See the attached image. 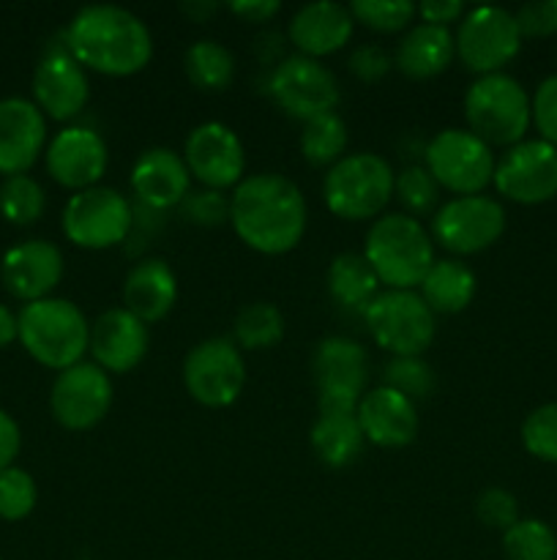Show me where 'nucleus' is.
Listing matches in <instances>:
<instances>
[{
    "label": "nucleus",
    "mask_w": 557,
    "mask_h": 560,
    "mask_svg": "<svg viewBox=\"0 0 557 560\" xmlns=\"http://www.w3.org/2000/svg\"><path fill=\"white\" fill-rule=\"evenodd\" d=\"M112 397V381L107 372L91 361H80L58 372L49 392V410L60 427L71 432H85L107 419Z\"/></svg>",
    "instance_id": "obj_15"
},
{
    "label": "nucleus",
    "mask_w": 557,
    "mask_h": 560,
    "mask_svg": "<svg viewBox=\"0 0 557 560\" xmlns=\"http://www.w3.org/2000/svg\"><path fill=\"white\" fill-rule=\"evenodd\" d=\"M396 173L380 153H349L322 178V200L344 222L380 219L393 200Z\"/></svg>",
    "instance_id": "obj_5"
},
{
    "label": "nucleus",
    "mask_w": 557,
    "mask_h": 560,
    "mask_svg": "<svg viewBox=\"0 0 557 560\" xmlns=\"http://www.w3.org/2000/svg\"><path fill=\"white\" fill-rule=\"evenodd\" d=\"M457 55L462 66L473 74H497L506 63L517 58L522 47L517 16L502 5H475L459 22Z\"/></svg>",
    "instance_id": "obj_10"
},
{
    "label": "nucleus",
    "mask_w": 557,
    "mask_h": 560,
    "mask_svg": "<svg viewBox=\"0 0 557 560\" xmlns=\"http://www.w3.org/2000/svg\"><path fill=\"white\" fill-rule=\"evenodd\" d=\"M183 69L200 91H224L235 80V58L216 38H200L183 55Z\"/></svg>",
    "instance_id": "obj_31"
},
{
    "label": "nucleus",
    "mask_w": 557,
    "mask_h": 560,
    "mask_svg": "<svg viewBox=\"0 0 557 560\" xmlns=\"http://www.w3.org/2000/svg\"><path fill=\"white\" fill-rule=\"evenodd\" d=\"M393 197L402 202L404 213L413 219L426 217V213L440 208V186L431 178L429 170L424 164H413L404 167L393 180Z\"/></svg>",
    "instance_id": "obj_36"
},
{
    "label": "nucleus",
    "mask_w": 557,
    "mask_h": 560,
    "mask_svg": "<svg viewBox=\"0 0 557 560\" xmlns=\"http://www.w3.org/2000/svg\"><path fill=\"white\" fill-rule=\"evenodd\" d=\"M183 11L191 20H205V14H213V11H216V3H183Z\"/></svg>",
    "instance_id": "obj_50"
},
{
    "label": "nucleus",
    "mask_w": 557,
    "mask_h": 560,
    "mask_svg": "<svg viewBox=\"0 0 557 560\" xmlns=\"http://www.w3.org/2000/svg\"><path fill=\"white\" fill-rule=\"evenodd\" d=\"M355 22L366 25L375 33H399L407 31L413 16L418 14V5L410 0H355L349 3Z\"/></svg>",
    "instance_id": "obj_38"
},
{
    "label": "nucleus",
    "mask_w": 557,
    "mask_h": 560,
    "mask_svg": "<svg viewBox=\"0 0 557 560\" xmlns=\"http://www.w3.org/2000/svg\"><path fill=\"white\" fill-rule=\"evenodd\" d=\"M131 191L137 202L151 211H169L191 191V173L183 156L169 148H147L131 167Z\"/></svg>",
    "instance_id": "obj_23"
},
{
    "label": "nucleus",
    "mask_w": 557,
    "mask_h": 560,
    "mask_svg": "<svg viewBox=\"0 0 557 560\" xmlns=\"http://www.w3.org/2000/svg\"><path fill=\"white\" fill-rule=\"evenodd\" d=\"M513 16H517V25L522 36H552V33H557L552 3H528Z\"/></svg>",
    "instance_id": "obj_45"
},
{
    "label": "nucleus",
    "mask_w": 557,
    "mask_h": 560,
    "mask_svg": "<svg viewBox=\"0 0 557 560\" xmlns=\"http://www.w3.org/2000/svg\"><path fill=\"white\" fill-rule=\"evenodd\" d=\"M20 342L33 359L49 370H69L80 364L91 345V323L69 299H42L25 304L16 315Z\"/></svg>",
    "instance_id": "obj_4"
},
{
    "label": "nucleus",
    "mask_w": 557,
    "mask_h": 560,
    "mask_svg": "<svg viewBox=\"0 0 557 560\" xmlns=\"http://www.w3.org/2000/svg\"><path fill=\"white\" fill-rule=\"evenodd\" d=\"M180 156L202 189H235L246 178L244 142L222 120H205L194 126L186 137Z\"/></svg>",
    "instance_id": "obj_16"
},
{
    "label": "nucleus",
    "mask_w": 557,
    "mask_h": 560,
    "mask_svg": "<svg viewBox=\"0 0 557 560\" xmlns=\"http://www.w3.org/2000/svg\"><path fill=\"white\" fill-rule=\"evenodd\" d=\"M47 208V195L42 184L31 175H9L0 184V217L11 224H33Z\"/></svg>",
    "instance_id": "obj_34"
},
{
    "label": "nucleus",
    "mask_w": 557,
    "mask_h": 560,
    "mask_svg": "<svg viewBox=\"0 0 557 560\" xmlns=\"http://www.w3.org/2000/svg\"><path fill=\"white\" fill-rule=\"evenodd\" d=\"M467 14L462 0H424L418 5V16L420 22H429V25H440L448 27L451 22H462V16Z\"/></svg>",
    "instance_id": "obj_46"
},
{
    "label": "nucleus",
    "mask_w": 557,
    "mask_h": 560,
    "mask_svg": "<svg viewBox=\"0 0 557 560\" xmlns=\"http://www.w3.org/2000/svg\"><path fill=\"white\" fill-rule=\"evenodd\" d=\"M457 55L451 27L415 22L407 27L393 52V66L410 80H431L451 66Z\"/></svg>",
    "instance_id": "obj_27"
},
{
    "label": "nucleus",
    "mask_w": 557,
    "mask_h": 560,
    "mask_svg": "<svg viewBox=\"0 0 557 560\" xmlns=\"http://www.w3.org/2000/svg\"><path fill=\"white\" fill-rule=\"evenodd\" d=\"M475 517L491 530H502L506 534L511 525L519 523V503L502 487H489L475 498Z\"/></svg>",
    "instance_id": "obj_41"
},
{
    "label": "nucleus",
    "mask_w": 557,
    "mask_h": 560,
    "mask_svg": "<svg viewBox=\"0 0 557 560\" xmlns=\"http://www.w3.org/2000/svg\"><path fill=\"white\" fill-rule=\"evenodd\" d=\"M180 211L189 219L191 224H200V228H218V224L229 222V197L224 191L213 189H197L189 191L183 202H180Z\"/></svg>",
    "instance_id": "obj_42"
},
{
    "label": "nucleus",
    "mask_w": 557,
    "mask_h": 560,
    "mask_svg": "<svg viewBox=\"0 0 557 560\" xmlns=\"http://www.w3.org/2000/svg\"><path fill=\"white\" fill-rule=\"evenodd\" d=\"M328 293L344 310H366L380 293V279L358 252H342L328 266Z\"/></svg>",
    "instance_id": "obj_30"
},
{
    "label": "nucleus",
    "mask_w": 557,
    "mask_h": 560,
    "mask_svg": "<svg viewBox=\"0 0 557 560\" xmlns=\"http://www.w3.org/2000/svg\"><path fill=\"white\" fill-rule=\"evenodd\" d=\"M382 386L393 388L402 397L426 399L435 392V370L424 361V355H393L386 364V375H382Z\"/></svg>",
    "instance_id": "obj_37"
},
{
    "label": "nucleus",
    "mask_w": 557,
    "mask_h": 560,
    "mask_svg": "<svg viewBox=\"0 0 557 560\" xmlns=\"http://www.w3.org/2000/svg\"><path fill=\"white\" fill-rule=\"evenodd\" d=\"M500 197L519 206H541L557 195V148L544 140H522L506 148L495 164Z\"/></svg>",
    "instance_id": "obj_17"
},
{
    "label": "nucleus",
    "mask_w": 557,
    "mask_h": 560,
    "mask_svg": "<svg viewBox=\"0 0 557 560\" xmlns=\"http://www.w3.org/2000/svg\"><path fill=\"white\" fill-rule=\"evenodd\" d=\"M366 331L393 355H424L435 342V312L415 290H382L364 310Z\"/></svg>",
    "instance_id": "obj_7"
},
{
    "label": "nucleus",
    "mask_w": 557,
    "mask_h": 560,
    "mask_svg": "<svg viewBox=\"0 0 557 560\" xmlns=\"http://www.w3.org/2000/svg\"><path fill=\"white\" fill-rule=\"evenodd\" d=\"M530 113H533L535 129L541 131V140L557 148V74L546 77L530 102Z\"/></svg>",
    "instance_id": "obj_43"
},
{
    "label": "nucleus",
    "mask_w": 557,
    "mask_h": 560,
    "mask_svg": "<svg viewBox=\"0 0 557 560\" xmlns=\"http://www.w3.org/2000/svg\"><path fill=\"white\" fill-rule=\"evenodd\" d=\"M344 148H347V124L336 113L320 115L304 124L300 153L311 167L331 170L339 159H344Z\"/></svg>",
    "instance_id": "obj_33"
},
{
    "label": "nucleus",
    "mask_w": 557,
    "mask_h": 560,
    "mask_svg": "<svg viewBox=\"0 0 557 560\" xmlns=\"http://www.w3.org/2000/svg\"><path fill=\"white\" fill-rule=\"evenodd\" d=\"M178 301V279L162 257L134 262L123 279V310L145 326L164 320Z\"/></svg>",
    "instance_id": "obj_26"
},
{
    "label": "nucleus",
    "mask_w": 557,
    "mask_h": 560,
    "mask_svg": "<svg viewBox=\"0 0 557 560\" xmlns=\"http://www.w3.org/2000/svg\"><path fill=\"white\" fill-rule=\"evenodd\" d=\"M3 284L14 299L33 304L49 299L63 279V255L52 241L31 238L11 246L3 255Z\"/></svg>",
    "instance_id": "obj_21"
},
{
    "label": "nucleus",
    "mask_w": 557,
    "mask_h": 560,
    "mask_svg": "<svg viewBox=\"0 0 557 560\" xmlns=\"http://www.w3.org/2000/svg\"><path fill=\"white\" fill-rule=\"evenodd\" d=\"M522 443L533 457L557 465V402L541 405L524 419Z\"/></svg>",
    "instance_id": "obj_40"
},
{
    "label": "nucleus",
    "mask_w": 557,
    "mask_h": 560,
    "mask_svg": "<svg viewBox=\"0 0 557 560\" xmlns=\"http://www.w3.org/2000/svg\"><path fill=\"white\" fill-rule=\"evenodd\" d=\"M506 560H557V536L541 520H519L502 534Z\"/></svg>",
    "instance_id": "obj_35"
},
{
    "label": "nucleus",
    "mask_w": 557,
    "mask_h": 560,
    "mask_svg": "<svg viewBox=\"0 0 557 560\" xmlns=\"http://www.w3.org/2000/svg\"><path fill=\"white\" fill-rule=\"evenodd\" d=\"M273 102L295 120H311L320 115L336 113L342 98L339 82L322 60L306 58V55H289L271 71L268 82Z\"/></svg>",
    "instance_id": "obj_13"
},
{
    "label": "nucleus",
    "mask_w": 557,
    "mask_h": 560,
    "mask_svg": "<svg viewBox=\"0 0 557 560\" xmlns=\"http://www.w3.org/2000/svg\"><path fill=\"white\" fill-rule=\"evenodd\" d=\"M306 197L282 173L246 175L229 195V224L249 249L287 255L306 233Z\"/></svg>",
    "instance_id": "obj_1"
},
{
    "label": "nucleus",
    "mask_w": 557,
    "mask_h": 560,
    "mask_svg": "<svg viewBox=\"0 0 557 560\" xmlns=\"http://www.w3.org/2000/svg\"><path fill=\"white\" fill-rule=\"evenodd\" d=\"M464 120L467 131L489 148H511L524 140L533 120L530 96L511 74L478 77L464 93Z\"/></svg>",
    "instance_id": "obj_6"
},
{
    "label": "nucleus",
    "mask_w": 557,
    "mask_h": 560,
    "mask_svg": "<svg viewBox=\"0 0 557 560\" xmlns=\"http://www.w3.org/2000/svg\"><path fill=\"white\" fill-rule=\"evenodd\" d=\"M66 238L82 249H109L123 244L134 228V206L112 186L74 191L63 208Z\"/></svg>",
    "instance_id": "obj_8"
},
{
    "label": "nucleus",
    "mask_w": 557,
    "mask_h": 560,
    "mask_svg": "<svg viewBox=\"0 0 557 560\" xmlns=\"http://www.w3.org/2000/svg\"><path fill=\"white\" fill-rule=\"evenodd\" d=\"M355 416L366 441L380 448H404L418 435L415 402L388 386L366 392L355 408Z\"/></svg>",
    "instance_id": "obj_25"
},
{
    "label": "nucleus",
    "mask_w": 557,
    "mask_h": 560,
    "mask_svg": "<svg viewBox=\"0 0 557 560\" xmlns=\"http://www.w3.org/2000/svg\"><path fill=\"white\" fill-rule=\"evenodd\" d=\"M183 386L202 408H229L246 386V361L227 337L194 345L183 359Z\"/></svg>",
    "instance_id": "obj_11"
},
{
    "label": "nucleus",
    "mask_w": 557,
    "mask_h": 560,
    "mask_svg": "<svg viewBox=\"0 0 557 560\" xmlns=\"http://www.w3.org/2000/svg\"><path fill=\"white\" fill-rule=\"evenodd\" d=\"M311 452L328 468H347L358 459L366 438L355 410H320L311 424Z\"/></svg>",
    "instance_id": "obj_28"
},
{
    "label": "nucleus",
    "mask_w": 557,
    "mask_h": 560,
    "mask_svg": "<svg viewBox=\"0 0 557 560\" xmlns=\"http://www.w3.org/2000/svg\"><path fill=\"white\" fill-rule=\"evenodd\" d=\"M475 279L473 268L457 257L435 260L426 271L424 282L418 284V295L435 315H459L475 299Z\"/></svg>",
    "instance_id": "obj_29"
},
{
    "label": "nucleus",
    "mask_w": 557,
    "mask_h": 560,
    "mask_svg": "<svg viewBox=\"0 0 557 560\" xmlns=\"http://www.w3.org/2000/svg\"><path fill=\"white\" fill-rule=\"evenodd\" d=\"M311 377L320 410H355L366 394L369 359L349 337L322 339L311 355Z\"/></svg>",
    "instance_id": "obj_14"
},
{
    "label": "nucleus",
    "mask_w": 557,
    "mask_h": 560,
    "mask_svg": "<svg viewBox=\"0 0 557 560\" xmlns=\"http://www.w3.org/2000/svg\"><path fill=\"white\" fill-rule=\"evenodd\" d=\"M47 173L66 189H91L98 186L109 164L107 142L87 126H66L52 137L47 148Z\"/></svg>",
    "instance_id": "obj_18"
},
{
    "label": "nucleus",
    "mask_w": 557,
    "mask_h": 560,
    "mask_svg": "<svg viewBox=\"0 0 557 560\" xmlns=\"http://www.w3.org/2000/svg\"><path fill=\"white\" fill-rule=\"evenodd\" d=\"M347 69L360 82H380L393 69V55L380 44H360L349 52Z\"/></svg>",
    "instance_id": "obj_44"
},
{
    "label": "nucleus",
    "mask_w": 557,
    "mask_h": 560,
    "mask_svg": "<svg viewBox=\"0 0 557 560\" xmlns=\"http://www.w3.org/2000/svg\"><path fill=\"white\" fill-rule=\"evenodd\" d=\"M47 145V118L36 102L0 98V173L25 175Z\"/></svg>",
    "instance_id": "obj_22"
},
{
    "label": "nucleus",
    "mask_w": 557,
    "mask_h": 560,
    "mask_svg": "<svg viewBox=\"0 0 557 560\" xmlns=\"http://www.w3.org/2000/svg\"><path fill=\"white\" fill-rule=\"evenodd\" d=\"M284 315L271 301H251L240 306L233 320V342L244 350H268L282 342Z\"/></svg>",
    "instance_id": "obj_32"
},
{
    "label": "nucleus",
    "mask_w": 557,
    "mask_h": 560,
    "mask_svg": "<svg viewBox=\"0 0 557 560\" xmlns=\"http://www.w3.org/2000/svg\"><path fill=\"white\" fill-rule=\"evenodd\" d=\"M71 58L82 69L107 77H131L153 58V36L145 22L123 5H85L63 33Z\"/></svg>",
    "instance_id": "obj_2"
},
{
    "label": "nucleus",
    "mask_w": 557,
    "mask_h": 560,
    "mask_svg": "<svg viewBox=\"0 0 557 560\" xmlns=\"http://www.w3.org/2000/svg\"><path fill=\"white\" fill-rule=\"evenodd\" d=\"M20 337V326H16V315L9 310V306L0 304V348L11 345Z\"/></svg>",
    "instance_id": "obj_49"
},
{
    "label": "nucleus",
    "mask_w": 557,
    "mask_h": 560,
    "mask_svg": "<svg viewBox=\"0 0 557 560\" xmlns=\"http://www.w3.org/2000/svg\"><path fill=\"white\" fill-rule=\"evenodd\" d=\"M227 9L244 22L262 25V22H271L282 11V3L278 0H235V3H227Z\"/></svg>",
    "instance_id": "obj_47"
},
{
    "label": "nucleus",
    "mask_w": 557,
    "mask_h": 560,
    "mask_svg": "<svg viewBox=\"0 0 557 560\" xmlns=\"http://www.w3.org/2000/svg\"><path fill=\"white\" fill-rule=\"evenodd\" d=\"M0 560H3V558H0Z\"/></svg>",
    "instance_id": "obj_52"
},
{
    "label": "nucleus",
    "mask_w": 557,
    "mask_h": 560,
    "mask_svg": "<svg viewBox=\"0 0 557 560\" xmlns=\"http://www.w3.org/2000/svg\"><path fill=\"white\" fill-rule=\"evenodd\" d=\"M355 16L349 5L333 3V0H315L300 5L287 25V38L298 55L306 58H325L339 52L353 38Z\"/></svg>",
    "instance_id": "obj_24"
},
{
    "label": "nucleus",
    "mask_w": 557,
    "mask_h": 560,
    "mask_svg": "<svg viewBox=\"0 0 557 560\" xmlns=\"http://www.w3.org/2000/svg\"><path fill=\"white\" fill-rule=\"evenodd\" d=\"M147 345L151 337L145 323L137 320L123 306H115L93 320L87 350L93 353V364L102 366L107 375H126L142 364Z\"/></svg>",
    "instance_id": "obj_20"
},
{
    "label": "nucleus",
    "mask_w": 557,
    "mask_h": 560,
    "mask_svg": "<svg viewBox=\"0 0 557 560\" xmlns=\"http://www.w3.org/2000/svg\"><path fill=\"white\" fill-rule=\"evenodd\" d=\"M36 481H33L27 470L14 468V465L0 470V520L20 523V520H25L36 509Z\"/></svg>",
    "instance_id": "obj_39"
},
{
    "label": "nucleus",
    "mask_w": 557,
    "mask_h": 560,
    "mask_svg": "<svg viewBox=\"0 0 557 560\" xmlns=\"http://www.w3.org/2000/svg\"><path fill=\"white\" fill-rule=\"evenodd\" d=\"M506 230V208L486 195L453 197L431 219V238L451 255H478L497 244Z\"/></svg>",
    "instance_id": "obj_12"
},
{
    "label": "nucleus",
    "mask_w": 557,
    "mask_h": 560,
    "mask_svg": "<svg viewBox=\"0 0 557 560\" xmlns=\"http://www.w3.org/2000/svg\"><path fill=\"white\" fill-rule=\"evenodd\" d=\"M552 14H555V27H557V0H552Z\"/></svg>",
    "instance_id": "obj_51"
},
{
    "label": "nucleus",
    "mask_w": 557,
    "mask_h": 560,
    "mask_svg": "<svg viewBox=\"0 0 557 560\" xmlns=\"http://www.w3.org/2000/svg\"><path fill=\"white\" fill-rule=\"evenodd\" d=\"M495 153L467 129H442L431 137L424 167L440 189L457 197L481 195L495 178Z\"/></svg>",
    "instance_id": "obj_9"
},
{
    "label": "nucleus",
    "mask_w": 557,
    "mask_h": 560,
    "mask_svg": "<svg viewBox=\"0 0 557 560\" xmlns=\"http://www.w3.org/2000/svg\"><path fill=\"white\" fill-rule=\"evenodd\" d=\"M22 448L20 424L5 410H0V470L11 468Z\"/></svg>",
    "instance_id": "obj_48"
},
{
    "label": "nucleus",
    "mask_w": 557,
    "mask_h": 560,
    "mask_svg": "<svg viewBox=\"0 0 557 560\" xmlns=\"http://www.w3.org/2000/svg\"><path fill=\"white\" fill-rule=\"evenodd\" d=\"M33 98L36 107L55 120H71L87 107L91 80L87 71L71 58L69 47L44 55L33 74Z\"/></svg>",
    "instance_id": "obj_19"
},
{
    "label": "nucleus",
    "mask_w": 557,
    "mask_h": 560,
    "mask_svg": "<svg viewBox=\"0 0 557 560\" xmlns=\"http://www.w3.org/2000/svg\"><path fill=\"white\" fill-rule=\"evenodd\" d=\"M364 257L388 290H413L435 262L431 233L407 213H382L366 233Z\"/></svg>",
    "instance_id": "obj_3"
}]
</instances>
